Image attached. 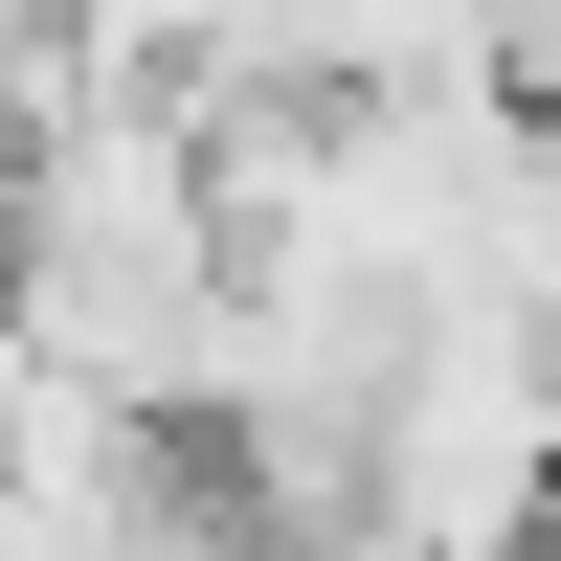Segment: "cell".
<instances>
[{
	"mask_svg": "<svg viewBox=\"0 0 561 561\" xmlns=\"http://www.w3.org/2000/svg\"><path fill=\"white\" fill-rule=\"evenodd\" d=\"M539 561H561V517H539Z\"/></svg>",
	"mask_w": 561,
	"mask_h": 561,
	"instance_id": "1",
	"label": "cell"
}]
</instances>
